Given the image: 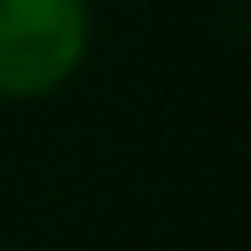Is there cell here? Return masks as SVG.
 Wrapping results in <instances>:
<instances>
[{
    "label": "cell",
    "mask_w": 251,
    "mask_h": 251,
    "mask_svg": "<svg viewBox=\"0 0 251 251\" xmlns=\"http://www.w3.org/2000/svg\"><path fill=\"white\" fill-rule=\"evenodd\" d=\"M87 0H0V98H47L82 67Z\"/></svg>",
    "instance_id": "6da1fadb"
}]
</instances>
